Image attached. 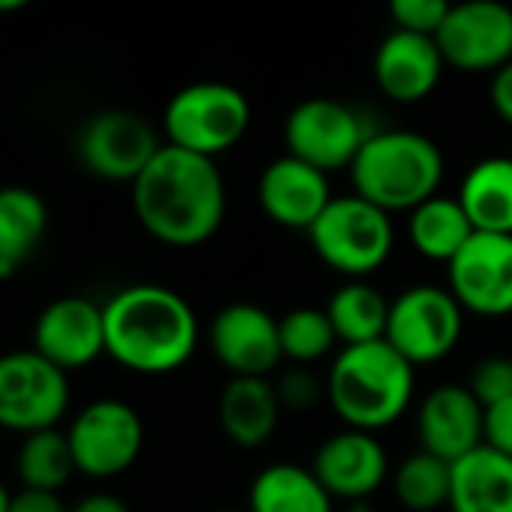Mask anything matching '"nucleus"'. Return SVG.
<instances>
[{
    "label": "nucleus",
    "instance_id": "f257e3e1",
    "mask_svg": "<svg viewBox=\"0 0 512 512\" xmlns=\"http://www.w3.org/2000/svg\"><path fill=\"white\" fill-rule=\"evenodd\" d=\"M142 229L169 247H199L226 217V181L211 157L163 145L130 184Z\"/></svg>",
    "mask_w": 512,
    "mask_h": 512
},
{
    "label": "nucleus",
    "instance_id": "f03ea898",
    "mask_svg": "<svg viewBox=\"0 0 512 512\" xmlns=\"http://www.w3.org/2000/svg\"><path fill=\"white\" fill-rule=\"evenodd\" d=\"M106 356L121 368L160 377L184 368L199 347V320L190 302L160 284H133L106 305Z\"/></svg>",
    "mask_w": 512,
    "mask_h": 512
},
{
    "label": "nucleus",
    "instance_id": "7ed1b4c3",
    "mask_svg": "<svg viewBox=\"0 0 512 512\" xmlns=\"http://www.w3.org/2000/svg\"><path fill=\"white\" fill-rule=\"evenodd\" d=\"M416 368L383 338L341 347L326 374V401L347 428L383 431L413 404Z\"/></svg>",
    "mask_w": 512,
    "mask_h": 512
},
{
    "label": "nucleus",
    "instance_id": "20e7f679",
    "mask_svg": "<svg viewBox=\"0 0 512 512\" xmlns=\"http://www.w3.org/2000/svg\"><path fill=\"white\" fill-rule=\"evenodd\" d=\"M446 172L437 142L416 130H374L350 166L353 193L386 214L413 211L437 196Z\"/></svg>",
    "mask_w": 512,
    "mask_h": 512
},
{
    "label": "nucleus",
    "instance_id": "39448f33",
    "mask_svg": "<svg viewBox=\"0 0 512 512\" xmlns=\"http://www.w3.org/2000/svg\"><path fill=\"white\" fill-rule=\"evenodd\" d=\"M308 238L320 260L347 281H368L395 250L392 214L356 193L335 196Z\"/></svg>",
    "mask_w": 512,
    "mask_h": 512
},
{
    "label": "nucleus",
    "instance_id": "423d86ee",
    "mask_svg": "<svg viewBox=\"0 0 512 512\" xmlns=\"http://www.w3.org/2000/svg\"><path fill=\"white\" fill-rule=\"evenodd\" d=\"M250 127V100L229 82H193L163 112L166 145L217 157L235 148Z\"/></svg>",
    "mask_w": 512,
    "mask_h": 512
},
{
    "label": "nucleus",
    "instance_id": "0eeeda50",
    "mask_svg": "<svg viewBox=\"0 0 512 512\" xmlns=\"http://www.w3.org/2000/svg\"><path fill=\"white\" fill-rule=\"evenodd\" d=\"M70 407V374L31 350L0 356V428L34 434L58 428Z\"/></svg>",
    "mask_w": 512,
    "mask_h": 512
},
{
    "label": "nucleus",
    "instance_id": "6e6552de",
    "mask_svg": "<svg viewBox=\"0 0 512 512\" xmlns=\"http://www.w3.org/2000/svg\"><path fill=\"white\" fill-rule=\"evenodd\" d=\"M464 332V308L449 287L416 284L398 293L389 305L386 341L413 365H434L446 359Z\"/></svg>",
    "mask_w": 512,
    "mask_h": 512
},
{
    "label": "nucleus",
    "instance_id": "1a4fd4ad",
    "mask_svg": "<svg viewBox=\"0 0 512 512\" xmlns=\"http://www.w3.org/2000/svg\"><path fill=\"white\" fill-rule=\"evenodd\" d=\"M67 440L79 473L91 479H112L130 470L142 455L145 425L127 401L100 398L73 416Z\"/></svg>",
    "mask_w": 512,
    "mask_h": 512
},
{
    "label": "nucleus",
    "instance_id": "9d476101",
    "mask_svg": "<svg viewBox=\"0 0 512 512\" xmlns=\"http://www.w3.org/2000/svg\"><path fill=\"white\" fill-rule=\"evenodd\" d=\"M371 133L374 130H368L365 118L353 106L329 97L299 103L284 121L287 154L317 166L326 175L350 169Z\"/></svg>",
    "mask_w": 512,
    "mask_h": 512
},
{
    "label": "nucleus",
    "instance_id": "9b49d317",
    "mask_svg": "<svg viewBox=\"0 0 512 512\" xmlns=\"http://www.w3.org/2000/svg\"><path fill=\"white\" fill-rule=\"evenodd\" d=\"M434 40L446 67L497 73L512 61V7L503 0H461L452 4Z\"/></svg>",
    "mask_w": 512,
    "mask_h": 512
},
{
    "label": "nucleus",
    "instance_id": "f8f14e48",
    "mask_svg": "<svg viewBox=\"0 0 512 512\" xmlns=\"http://www.w3.org/2000/svg\"><path fill=\"white\" fill-rule=\"evenodd\" d=\"M446 287L464 314L497 320L512 314V235L473 232L446 266Z\"/></svg>",
    "mask_w": 512,
    "mask_h": 512
},
{
    "label": "nucleus",
    "instance_id": "ddd939ff",
    "mask_svg": "<svg viewBox=\"0 0 512 512\" xmlns=\"http://www.w3.org/2000/svg\"><path fill=\"white\" fill-rule=\"evenodd\" d=\"M157 130L136 112L109 109L85 121L76 139L82 166L103 181L133 184L160 151Z\"/></svg>",
    "mask_w": 512,
    "mask_h": 512
},
{
    "label": "nucleus",
    "instance_id": "4468645a",
    "mask_svg": "<svg viewBox=\"0 0 512 512\" xmlns=\"http://www.w3.org/2000/svg\"><path fill=\"white\" fill-rule=\"evenodd\" d=\"M214 359L232 377H269L281 359V323L260 305L235 302L214 314L208 326Z\"/></svg>",
    "mask_w": 512,
    "mask_h": 512
},
{
    "label": "nucleus",
    "instance_id": "2eb2a0df",
    "mask_svg": "<svg viewBox=\"0 0 512 512\" xmlns=\"http://www.w3.org/2000/svg\"><path fill=\"white\" fill-rule=\"evenodd\" d=\"M34 350L61 371H82L106 353L103 305L85 296L49 302L34 323Z\"/></svg>",
    "mask_w": 512,
    "mask_h": 512
},
{
    "label": "nucleus",
    "instance_id": "dca6fc26",
    "mask_svg": "<svg viewBox=\"0 0 512 512\" xmlns=\"http://www.w3.org/2000/svg\"><path fill=\"white\" fill-rule=\"evenodd\" d=\"M332 199L329 175L293 154L272 160L256 181V202L263 214L272 223L296 232H308Z\"/></svg>",
    "mask_w": 512,
    "mask_h": 512
},
{
    "label": "nucleus",
    "instance_id": "f3484780",
    "mask_svg": "<svg viewBox=\"0 0 512 512\" xmlns=\"http://www.w3.org/2000/svg\"><path fill=\"white\" fill-rule=\"evenodd\" d=\"M311 470L335 500H365L389 476V455L377 434L344 428L320 443Z\"/></svg>",
    "mask_w": 512,
    "mask_h": 512
},
{
    "label": "nucleus",
    "instance_id": "a211bd4d",
    "mask_svg": "<svg viewBox=\"0 0 512 512\" xmlns=\"http://www.w3.org/2000/svg\"><path fill=\"white\" fill-rule=\"evenodd\" d=\"M416 428L422 449L452 464L485 443V407L470 386L443 383L422 398Z\"/></svg>",
    "mask_w": 512,
    "mask_h": 512
},
{
    "label": "nucleus",
    "instance_id": "6ab92c4d",
    "mask_svg": "<svg viewBox=\"0 0 512 512\" xmlns=\"http://www.w3.org/2000/svg\"><path fill=\"white\" fill-rule=\"evenodd\" d=\"M446 70V61L434 37L392 31L383 37L374 55V82L395 103L425 100Z\"/></svg>",
    "mask_w": 512,
    "mask_h": 512
},
{
    "label": "nucleus",
    "instance_id": "aec40b11",
    "mask_svg": "<svg viewBox=\"0 0 512 512\" xmlns=\"http://www.w3.org/2000/svg\"><path fill=\"white\" fill-rule=\"evenodd\" d=\"M281 413L284 407L269 377H232L217 398V422L241 449L269 443L278 431Z\"/></svg>",
    "mask_w": 512,
    "mask_h": 512
},
{
    "label": "nucleus",
    "instance_id": "412c9836",
    "mask_svg": "<svg viewBox=\"0 0 512 512\" xmlns=\"http://www.w3.org/2000/svg\"><path fill=\"white\" fill-rule=\"evenodd\" d=\"M449 512H512V458L482 443L452 461Z\"/></svg>",
    "mask_w": 512,
    "mask_h": 512
},
{
    "label": "nucleus",
    "instance_id": "4be33fe9",
    "mask_svg": "<svg viewBox=\"0 0 512 512\" xmlns=\"http://www.w3.org/2000/svg\"><path fill=\"white\" fill-rule=\"evenodd\" d=\"M49 229L46 199L31 187H0V278H13Z\"/></svg>",
    "mask_w": 512,
    "mask_h": 512
},
{
    "label": "nucleus",
    "instance_id": "5701e85b",
    "mask_svg": "<svg viewBox=\"0 0 512 512\" xmlns=\"http://www.w3.org/2000/svg\"><path fill=\"white\" fill-rule=\"evenodd\" d=\"M247 506L250 512H335V497L311 467L278 461L256 473Z\"/></svg>",
    "mask_w": 512,
    "mask_h": 512
},
{
    "label": "nucleus",
    "instance_id": "b1692460",
    "mask_svg": "<svg viewBox=\"0 0 512 512\" xmlns=\"http://www.w3.org/2000/svg\"><path fill=\"white\" fill-rule=\"evenodd\" d=\"M458 202L476 232L512 235V157H485L470 166Z\"/></svg>",
    "mask_w": 512,
    "mask_h": 512
},
{
    "label": "nucleus",
    "instance_id": "393cba45",
    "mask_svg": "<svg viewBox=\"0 0 512 512\" xmlns=\"http://www.w3.org/2000/svg\"><path fill=\"white\" fill-rule=\"evenodd\" d=\"M473 223L467 211L461 208L458 196H431L419 208L410 211L407 220V235L410 244L434 263H452L455 253L473 238Z\"/></svg>",
    "mask_w": 512,
    "mask_h": 512
},
{
    "label": "nucleus",
    "instance_id": "a878e982",
    "mask_svg": "<svg viewBox=\"0 0 512 512\" xmlns=\"http://www.w3.org/2000/svg\"><path fill=\"white\" fill-rule=\"evenodd\" d=\"M389 305L392 302H386V296L368 281L341 284L326 305L341 347L383 341L389 326Z\"/></svg>",
    "mask_w": 512,
    "mask_h": 512
},
{
    "label": "nucleus",
    "instance_id": "bb28decb",
    "mask_svg": "<svg viewBox=\"0 0 512 512\" xmlns=\"http://www.w3.org/2000/svg\"><path fill=\"white\" fill-rule=\"evenodd\" d=\"M19 479L22 488H37V491H61L76 470V458L67 440V431L61 428H46L25 434L19 446Z\"/></svg>",
    "mask_w": 512,
    "mask_h": 512
},
{
    "label": "nucleus",
    "instance_id": "cd10ccee",
    "mask_svg": "<svg viewBox=\"0 0 512 512\" xmlns=\"http://www.w3.org/2000/svg\"><path fill=\"white\" fill-rule=\"evenodd\" d=\"M449 485H452V464L419 449L398 461L392 473L395 500L407 512H434L449 506Z\"/></svg>",
    "mask_w": 512,
    "mask_h": 512
},
{
    "label": "nucleus",
    "instance_id": "c85d7f7f",
    "mask_svg": "<svg viewBox=\"0 0 512 512\" xmlns=\"http://www.w3.org/2000/svg\"><path fill=\"white\" fill-rule=\"evenodd\" d=\"M281 350L284 359L311 365L326 359L338 341L335 326L326 314V308H293L281 320Z\"/></svg>",
    "mask_w": 512,
    "mask_h": 512
},
{
    "label": "nucleus",
    "instance_id": "c756f323",
    "mask_svg": "<svg viewBox=\"0 0 512 512\" xmlns=\"http://www.w3.org/2000/svg\"><path fill=\"white\" fill-rule=\"evenodd\" d=\"M452 10V0H389V16L395 31L437 37L446 16Z\"/></svg>",
    "mask_w": 512,
    "mask_h": 512
},
{
    "label": "nucleus",
    "instance_id": "7c9ffc66",
    "mask_svg": "<svg viewBox=\"0 0 512 512\" xmlns=\"http://www.w3.org/2000/svg\"><path fill=\"white\" fill-rule=\"evenodd\" d=\"M470 392L488 410L506 398H512V359L509 356H485L476 362L467 380Z\"/></svg>",
    "mask_w": 512,
    "mask_h": 512
},
{
    "label": "nucleus",
    "instance_id": "2f4dec72",
    "mask_svg": "<svg viewBox=\"0 0 512 512\" xmlns=\"http://www.w3.org/2000/svg\"><path fill=\"white\" fill-rule=\"evenodd\" d=\"M278 398H281V407L290 410V413H308L311 407L320 404V398H326V380H320L314 371L308 368H293L287 371L278 383Z\"/></svg>",
    "mask_w": 512,
    "mask_h": 512
},
{
    "label": "nucleus",
    "instance_id": "473e14b6",
    "mask_svg": "<svg viewBox=\"0 0 512 512\" xmlns=\"http://www.w3.org/2000/svg\"><path fill=\"white\" fill-rule=\"evenodd\" d=\"M485 443L512 458V398L485 410Z\"/></svg>",
    "mask_w": 512,
    "mask_h": 512
},
{
    "label": "nucleus",
    "instance_id": "72a5a7b5",
    "mask_svg": "<svg viewBox=\"0 0 512 512\" xmlns=\"http://www.w3.org/2000/svg\"><path fill=\"white\" fill-rule=\"evenodd\" d=\"M7 512H70L55 491H37V488H19L10 497Z\"/></svg>",
    "mask_w": 512,
    "mask_h": 512
},
{
    "label": "nucleus",
    "instance_id": "f704fd0d",
    "mask_svg": "<svg viewBox=\"0 0 512 512\" xmlns=\"http://www.w3.org/2000/svg\"><path fill=\"white\" fill-rule=\"evenodd\" d=\"M491 106L497 118L512 127V61L503 70H497L491 79Z\"/></svg>",
    "mask_w": 512,
    "mask_h": 512
},
{
    "label": "nucleus",
    "instance_id": "c9c22d12",
    "mask_svg": "<svg viewBox=\"0 0 512 512\" xmlns=\"http://www.w3.org/2000/svg\"><path fill=\"white\" fill-rule=\"evenodd\" d=\"M70 512H130V509L121 497H115L109 491H94V494L82 497Z\"/></svg>",
    "mask_w": 512,
    "mask_h": 512
},
{
    "label": "nucleus",
    "instance_id": "e433bc0d",
    "mask_svg": "<svg viewBox=\"0 0 512 512\" xmlns=\"http://www.w3.org/2000/svg\"><path fill=\"white\" fill-rule=\"evenodd\" d=\"M31 0H0V13H13V10H22Z\"/></svg>",
    "mask_w": 512,
    "mask_h": 512
},
{
    "label": "nucleus",
    "instance_id": "4c0bfd02",
    "mask_svg": "<svg viewBox=\"0 0 512 512\" xmlns=\"http://www.w3.org/2000/svg\"><path fill=\"white\" fill-rule=\"evenodd\" d=\"M10 491H7V485L4 482H0V512H7V506H10Z\"/></svg>",
    "mask_w": 512,
    "mask_h": 512
},
{
    "label": "nucleus",
    "instance_id": "58836bf2",
    "mask_svg": "<svg viewBox=\"0 0 512 512\" xmlns=\"http://www.w3.org/2000/svg\"><path fill=\"white\" fill-rule=\"evenodd\" d=\"M344 512H383V509H374V506H350Z\"/></svg>",
    "mask_w": 512,
    "mask_h": 512
},
{
    "label": "nucleus",
    "instance_id": "ea45409f",
    "mask_svg": "<svg viewBox=\"0 0 512 512\" xmlns=\"http://www.w3.org/2000/svg\"><path fill=\"white\" fill-rule=\"evenodd\" d=\"M214 512H238V509H214Z\"/></svg>",
    "mask_w": 512,
    "mask_h": 512
},
{
    "label": "nucleus",
    "instance_id": "a19ab883",
    "mask_svg": "<svg viewBox=\"0 0 512 512\" xmlns=\"http://www.w3.org/2000/svg\"><path fill=\"white\" fill-rule=\"evenodd\" d=\"M0 431H4V428H0Z\"/></svg>",
    "mask_w": 512,
    "mask_h": 512
}]
</instances>
